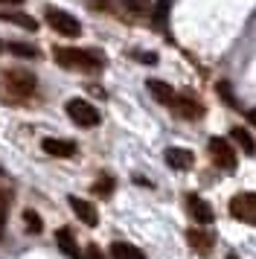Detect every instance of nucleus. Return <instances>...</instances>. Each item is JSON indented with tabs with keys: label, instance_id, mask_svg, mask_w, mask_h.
Wrapping results in <instances>:
<instances>
[{
	"label": "nucleus",
	"instance_id": "nucleus-2",
	"mask_svg": "<svg viewBox=\"0 0 256 259\" xmlns=\"http://www.w3.org/2000/svg\"><path fill=\"white\" fill-rule=\"evenodd\" d=\"M53 59L58 67L64 70H99L102 59L93 53V50H76V47H56L53 50Z\"/></svg>",
	"mask_w": 256,
	"mask_h": 259
},
{
	"label": "nucleus",
	"instance_id": "nucleus-11",
	"mask_svg": "<svg viewBox=\"0 0 256 259\" xmlns=\"http://www.w3.org/2000/svg\"><path fill=\"white\" fill-rule=\"evenodd\" d=\"M41 146H44V152L53 154V157H73V154H76V143L73 140H56V137H47Z\"/></svg>",
	"mask_w": 256,
	"mask_h": 259
},
{
	"label": "nucleus",
	"instance_id": "nucleus-21",
	"mask_svg": "<svg viewBox=\"0 0 256 259\" xmlns=\"http://www.w3.org/2000/svg\"><path fill=\"white\" fill-rule=\"evenodd\" d=\"M6 210H9V198H6V192H0V239L6 230Z\"/></svg>",
	"mask_w": 256,
	"mask_h": 259
},
{
	"label": "nucleus",
	"instance_id": "nucleus-19",
	"mask_svg": "<svg viewBox=\"0 0 256 259\" xmlns=\"http://www.w3.org/2000/svg\"><path fill=\"white\" fill-rule=\"evenodd\" d=\"M23 224H26V230H29V233H41V230H44L41 215H38L35 210H23Z\"/></svg>",
	"mask_w": 256,
	"mask_h": 259
},
{
	"label": "nucleus",
	"instance_id": "nucleus-27",
	"mask_svg": "<svg viewBox=\"0 0 256 259\" xmlns=\"http://www.w3.org/2000/svg\"><path fill=\"white\" fill-rule=\"evenodd\" d=\"M0 175H3V169H0Z\"/></svg>",
	"mask_w": 256,
	"mask_h": 259
},
{
	"label": "nucleus",
	"instance_id": "nucleus-22",
	"mask_svg": "<svg viewBox=\"0 0 256 259\" xmlns=\"http://www.w3.org/2000/svg\"><path fill=\"white\" fill-rule=\"evenodd\" d=\"M169 3L172 0H157V24H160V29H166V9H169Z\"/></svg>",
	"mask_w": 256,
	"mask_h": 259
},
{
	"label": "nucleus",
	"instance_id": "nucleus-23",
	"mask_svg": "<svg viewBox=\"0 0 256 259\" xmlns=\"http://www.w3.org/2000/svg\"><path fill=\"white\" fill-rule=\"evenodd\" d=\"M134 59H140V61H149V64H154V61H157V56H154V53H149V56H146V53H134Z\"/></svg>",
	"mask_w": 256,
	"mask_h": 259
},
{
	"label": "nucleus",
	"instance_id": "nucleus-15",
	"mask_svg": "<svg viewBox=\"0 0 256 259\" xmlns=\"http://www.w3.org/2000/svg\"><path fill=\"white\" fill-rule=\"evenodd\" d=\"M56 245L67 253L70 259H81L79 247H76V242H73V233H70L67 227H61V230H56Z\"/></svg>",
	"mask_w": 256,
	"mask_h": 259
},
{
	"label": "nucleus",
	"instance_id": "nucleus-8",
	"mask_svg": "<svg viewBox=\"0 0 256 259\" xmlns=\"http://www.w3.org/2000/svg\"><path fill=\"white\" fill-rule=\"evenodd\" d=\"M186 210H189V215H192L198 224H209L212 219H216L212 207H209L201 195H186Z\"/></svg>",
	"mask_w": 256,
	"mask_h": 259
},
{
	"label": "nucleus",
	"instance_id": "nucleus-16",
	"mask_svg": "<svg viewBox=\"0 0 256 259\" xmlns=\"http://www.w3.org/2000/svg\"><path fill=\"white\" fill-rule=\"evenodd\" d=\"M111 256L114 259H146V253L137 245H128V242H114L111 245Z\"/></svg>",
	"mask_w": 256,
	"mask_h": 259
},
{
	"label": "nucleus",
	"instance_id": "nucleus-28",
	"mask_svg": "<svg viewBox=\"0 0 256 259\" xmlns=\"http://www.w3.org/2000/svg\"><path fill=\"white\" fill-rule=\"evenodd\" d=\"M0 50H3V44H0Z\"/></svg>",
	"mask_w": 256,
	"mask_h": 259
},
{
	"label": "nucleus",
	"instance_id": "nucleus-3",
	"mask_svg": "<svg viewBox=\"0 0 256 259\" xmlns=\"http://www.w3.org/2000/svg\"><path fill=\"white\" fill-rule=\"evenodd\" d=\"M67 117L81 125V128H93V125H99V111L88 102V99H70L67 102Z\"/></svg>",
	"mask_w": 256,
	"mask_h": 259
},
{
	"label": "nucleus",
	"instance_id": "nucleus-26",
	"mask_svg": "<svg viewBox=\"0 0 256 259\" xmlns=\"http://www.w3.org/2000/svg\"><path fill=\"white\" fill-rule=\"evenodd\" d=\"M227 259H236V256H227Z\"/></svg>",
	"mask_w": 256,
	"mask_h": 259
},
{
	"label": "nucleus",
	"instance_id": "nucleus-1",
	"mask_svg": "<svg viewBox=\"0 0 256 259\" xmlns=\"http://www.w3.org/2000/svg\"><path fill=\"white\" fill-rule=\"evenodd\" d=\"M35 73L29 70H3L0 76V99L3 102H23L35 94Z\"/></svg>",
	"mask_w": 256,
	"mask_h": 259
},
{
	"label": "nucleus",
	"instance_id": "nucleus-4",
	"mask_svg": "<svg viewBox=\"0 0 256 259\" xmlns=\"http://www.w3.org/2000/svg\"><path fill=\"white\" fill-rule=\"evenodd\" d=\"M44 18H47V24L53 26L58 35H64V38H76L81 32V24L70 12H64V9H47Z\"/></svg>",
	"mask_w": 256,
	"mask_h": 259
},
{
	"label": "nucleus",
	"instance_id": "nucleus-7",
	"mask_svg": "<svg viewBox=\"0 0 256 259\" xmlns=\"http://www.w3.org/2000/svg\"><path fill=\"white\" fill-rule=\"evenodd\" d=\"M172 108L184 119H201V117H204V105H201V99H195L192 94H181V96L175 94Z\"/></svg>",
	"mask_w": 256,
	"mask_h": 259
},
{
	"label": "nucleus",
	"instance_id": "nucleus-18",
	"mask_svg": "<svg viewBox=\"0 0 256 259\" xmlns=\"http://www.w3.org/2000/svg\"><path fill=\"white\" fill-rule=\"evenodd\" d=\"M9 53L21 56V59H35V56H38V50H35L32 44H23V41H9Z\"/></svg>",
	"mask_w": 256,
	"mask_h": 259
},
{
	"label": "nucleus",
	"instance_id": "nucleus-14",
	"mask_svg": "<svg viewBox=\"0 0 256 259\" xmlns=\"http://www.w3.org/2000/svg\"><path fill=\"white\" fill-rule=\"evenodd\" d=\"M186 239H189V245L195 247L198 253H209V250H212V236H209L207 230H198V227H192V230L186 233Z\"/></svg>",
	"mask_w": 256,
	"mask_h": 259
},
{
	"label": "nucleus",
	"instance_id": "nucleus-9",
	"mask_svg": "<svg viewBox=\"0 0 256 259\" xmlns=\"http://www.w3.org/2000/svg\"><path fill=\"white\" fill-rule=\"evenodd\" d=\"M70 207H73V212L79 215V222H84L88 227H96V224H99V212H96V207H93L91 201L70 195Z\"/></svg>",
	"mask_w": 256,
	"mask_h": 259
},
{
	"label": "nucleus",
	"instance_id": "nucleus-25",
	"mask_svg": "<svg viewBox=\"0 0 256 259\" xmlns=\"http://www.w3.org/2000/svg\"><path fill=\"white\" fill-rule=\"evenodd\" d=\"M0 3H23V0H0Z\"/></svg>",
	"mask_w": 256,
	"mask_h": 259
},
{
	"label": "nucleus",
	"instance_id": "nucleus-24",
	"mask_svg": "<svg viewBox=\"0 0 256 259\" xmlns=\"http://www.w3.org/2000/svg\"><path fill=\"white\" fill-rule=\"evenodd\" d=\"M247 119H250V125H256V108H250V111H247Z\"/></svg>",
	"mask_w": 256,
	"mask_h": 259
},
{
	"label": "nucleus",
	"instance_id": "nucleus-5",
	"mask_svg": "<svg viewBox=\"0 0 256 259\" xmlns=\"http://www.w3.org/2000/svg\"><path fill=\"white\" fill-rule=\"evenodd\" d=\"M230 215L244 224H256V195L253 192H239L230 198Z\"/></svg>",
	"mask_w": 256,
	"mask_h": 259
},
{
	"label": "nucleus",
	"instance_id": "nucleus-20",
	"mask_svg": "<svg viewBox=\"0 0 256 259\" xmlns=\"http://www.w3.org/2000/svg\"><path fill=\"white\" fill-rule=\"evenodd\" d=\"M93 192L102 195V198H108V195L114 192V181H111V178H99V181L93 184Z\"/></svg>",
	"mask_w": 256,
	"mask_h": 259
},
{
	"label": "nucleus",
	"instance_id": "nucleus-10",
	"mask_svg": "<svg viewBox=\"0 0 256 259\" xmlns=\"http://www.w3.org/2000/svg\"><path fill=\"white\" fill-rule=\"evenodd\" d=\"M0 21L21 26V29H26V32H35V29H38V21H35L32 15H26V12H15V9H0Z\"/></svg>",
	"mask_w": 256,
	"mask_h": 259
},
{
	"label": "nucleus",
	"instance_id": "nucleus-6",
	"mask_svg": "<svg viewBox=\"0 0 256 259\" xmlns=\"http://www.w3.org/2000/svg\"><path fill=\"white\" fill-rule=\"evenodd\" d=\"M209 157H212V163L224 169V172H233L236 169V152H233V146L224 137H212L209 140Z\"/></svg>",
	"mask_w": 256,
	"mask_h": 259
},
{
	"label": "nucleus",
	"instance_id": "nucleus-13",
	"mask_svg": "<svg viewBox=\"0 0 256 259\" xmlns=\"http://www.w3.org/2000/svg\"><path fill=\"white\" fill-rule=\"evenodd\" d=\"M146 88H149V94L160 102V105H172V99H175V91H172V84H166L160 82V79H149L146 82Z\"/></svg>",
	"mask_w": 256,
	"mask_h": 259
},
{
	"label": "nucleus",
	"instance_id": "nucleus-17",
	"mask_svg": "<svg viewBox=\"0 0 256 259\" xmlns=\"http://www.w3.org/2000/svg\"><path fill=\"white\" fill-rule=\"evenodd\" d=\"M230 137H233V143H239V146L244 149V154H256V143H253V137H250L244 128H233Z\"/></svg>",
	"mask_w": 256,
	"mask_h": 259
},
{
	"label": "nucleus",
	"instance_id": "nucleus-12",
	"mask_svg": "<svg viewBox=\"0 0 256 259\" xmlns=\"http://www.w3.org/2000/svg\"><path fill=\"white\" fill-rule=\"evenodd\" d=\"M163 157H166V163L172 166V169H189V166L195 163V154L189 152V149H178V146L175 149H166Z\"/></svg>",
	"mask_w": 256,
	"mask_h": 259
}]
</instances>
